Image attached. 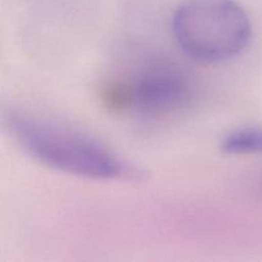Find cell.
I'll return each instance as SVG.
<instances>
[{
	"label": "cell",
	"mask_w": 262,
	"mask_h": 262,
	"mask_svg": "<svg viewBox=\"0 0 262 262\" xmlns=\"http://www.w3.org/2000/svg\"><path fill=\"white\" fill-rule=\"evenodd\" d=\"M188 99V83L173 71H154L146 74L130 92L135 106L146 114L169 113L183 106Z\"/></svg>",
	"instance_id": "cell-3"
},
{
	"label": "cell",
	"mask_w": 262,
	"mask_h": 262,
	"mask_svg": "<svg viewBox=\"0 0 262 262\" xmlns=\"http://www.w3.org/2000/svg\"><path fill=\"white\" fill-rule=\"evenodd\" d=\"M12 132L37 160L58 170L95 179L136 178L137 169L95 141L26 117L9 118Z\"/></svg>",
	"instance_id": "cell-1"
},
{
	"label": "cell",
	"mask_w": 262,
	"mask_h": 262,
	"mask_svg": "<svg viewBox=\"0 0 262 262\" xmlns=\"http://www.w3.org/2000/svg\"><path fill=\"white\" fill-rule=\"evenodd\" d=\"M173 30L182 50L204 63H219L242 53L252 26L233 0H189L177 10Z\"/></svg>",
	"instance_id": "cell-2"
},
{
	"label": "cell",
	"mask_w": 262,
	"mask_h": 262,
	"mask_svg": "<svg viewBox=\"0 0 262 262\" xmlns=\"http://www.w3.org/2000/svg\"><path fill=\"white\" fill-rule=\"evenodd\" d=\"M222 150L232 155L262 154V129L243 128L234 130L223 140Z\"/></svg>",
	"instance_id": "cell-4"
}]
</instances>
